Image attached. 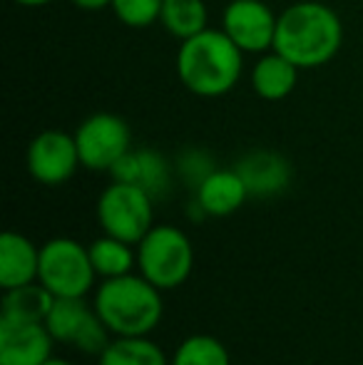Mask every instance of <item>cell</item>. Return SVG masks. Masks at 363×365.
Wrapping results in <instances>:
<instances>
[{"label": "cell", "instance_id": "12", "mask_svg": "<svg viewBox=\"0 0 363 365\" xmlns=\"http://www.w3.org/2000/svg\"><path fill=\"white\" fill-rule=\"evenodd\" d=\"M53 346L45 323L0 318V365H43L53 358Z\"/></svg>", "mask_w": 363, "mask_h": 365}, {"label": "cell", "instance_id": "7", "mask_svg": "<svg viewBox=\"0 0 363 365\" xmlns=\"http://www.w3.org/2000/svg\"><path fill=\"white\" fill-rule=\"evenodd\" d=\"M80 162L90 172H112L117 162L132 149V130L120 115L95 112L75 130Z\"/></svg>", "mask_w": 363, "mask_h": 365}, {"label": "cell", "instance_id": "10", "mask_svg": "<svg viewBox=\"0 0 363 365\" xmlns=\"http://www.w3.org/2000/svg\"><path fill=\"white\" fill-rule=\"evenodd\" d=\"M28 172L43 187H60L75 177L83 162H80L78 142L75 135L60 130H45L33 137L28 145Z\"/></svg>", "mask_w": 363, "mask_h": 365}, {"label": "cell", "instance_id": "2", "mask_svg": "<svg viewBox=\"0 0 363 365\" xmlns=\"http://www.w3.org/2000/svg\"><path fill=\"white\" fill-rule=\"evenodd\" d=\"M244 75V53L222 28H207L180 43L177 77L197 97H224Z\"/></svg>", "mask_w": 363, "mask_h": 365}, {"label": "cell", "instance_id": "21", "mask_svg": "<svg viewBox=\"0 0 363 365\" xmlns=\"http://www.w3.org/2000/svg\"><path fill=\"white\" fill-rule=\"evenodd\" d=\"M170 365H232L227 346L219 338L197 333L184 338L175 353L170 356Z\"/></svg>", "mask_w": 363, "mask_h": 365}, {"label": "cell", "instance_id": "15", "mask_svg": "<svg viewBox=\"0 0 363 365\" xmlns=\"http://www.w3.org/2000/svg\"><path fill=\"white\" fill-rule=\"evenodd\" d=\"M40 249L20 231H5L0 236V286L3 291L28 286L38 281Z\"/></svg>", "mask_w": 363, "mask_h": 365}, {"label": "cell", "instance_id": "20", "mask_svg": "<svg viewBox=\"0 0 363 365\" xmlns=\"http://www.w3.org/2000/svg\"><path fill=\"white\" fill-rule=\"evenodd\" d=\"M160 25L182 43L209 28V8L204 0H165Z\"/></svg>", "mask_w": 363, "mask_h": 365}, {"label": "cell", "instance_id": "18", "mask_svg": "<svg viewBox=\"0 0 363 365\" xmlns=\"http://www.w3.org/2000/svg\"><path fill=\"white\" fill-rule=\"evenodd\" d=\"M97 365H170V358L150 336H112Z\"/></svg>", "mask_w": 363, "mask_h": 365}, {"label": "cell", "instance_id": "24", "mask_svg": "<svg viewBox=\"0 0 363 365\" xmlns=\"http://www.w3.org/2000/svg\"><path fill=\"white\" fill-rule=\"evenodd\" d=\"M70 3H73L75 8H80V10H88V13H95V10L110 8L112 0H70Z\"/></svg>", "mask_w": 363, "mask_h": 365}, {"label": "cell", "instance_id": "5", "mask_svg": "<svg viewBox=\"0 0 363 365\" xmlns=\"http://www.w3.org/2000/svg\"><path fill=\"white\" fill-rule=\"evenodd\" d=\"M38 281L55 298H85L95 291L97 274L90 249L70 236H55L40 246Z\"/></svg>", "mask_w": 363, "mask_h": 365}, {"label": "cell", "instance_id": "17", "mask_svg": "<svg viewBox=\"0 0 363 365\" xmlns=\"http://www.w3.org/2000/svg\"><path fill=\"white\" fill-rule=\"evenodd\" d=\"M90 261L97 279H120V276L135 274L137 269V246L117 239V236L102 234L88 246Z\"/></svg>", "mask_w": 363, "mask_h": 365}, {"label": "cell", "instance_id": "16", "mask_svg": "<svg viewBox=\"0 0 363 365\" xmlns=\"http://www.w3.org/2000/svg\"><path fill=\"white\" fill-rule=\"evenodd\" d=\"M299 73L301 70L291 60H286L276 50H269V53L259 55V60L254 63L249 82L262 100L281 102L294 92L296 82H299Z\"/></svg>", "mask_w": 363, "mask_h": 365}, {"label": "cell", "instance_id": "19", "mask_svg": "<svg viewBox=\"0 0 363 365\" xmlns=\"http://www.w3.org/2000/svg\"><path fill=\"white\" fill-rule=\"evenodd\" d=\"M53 303H55L53 293L45 289L40 281H35V284L18 286V289L5 291L0 318L23 321V323H45Z\"/></svg>", "mask_w": 363, "mask_h": 365}, {"label": "cell", "instance_id": "11", "mask_svg": "<svg viewBox=\"0 0 363 365\" xmlns=\"http://www.w3.org/2000/svg\"><path fill=\"white\" fill-rule=\"evenodd\" d=\"M112 179L117 182L135 184V187L145 189L155 202L167 199L175 187V162L165 157L162 152L150 147L130 149L120 162L112 167Z\"/></svg>", "mask_w": 363, "mask_h": 365}, {"label": "cell", "instance_id": "23", "mask_svg": "<svg viewBox=\"0 0 363 365\" xmlns=\"http://www.w3.org/2000/svg\"><path fill=\"white\" fill-rule=\"evenodd\" d=\"M162 5H165V0H112L110 10L122 25L142 30L160 23Z\"/></svg>", "mask_w": 363, "mask_h": 365}, {"label": "cell", "instance_id": "3", "mask_svg": "<svg viewBox=\"0 0 363 365\" xmlns=\"http://www.w3.org/2000/svg\"><path fill=\"white\" fill-rule=\"evenodd\" d=\"M92 308L112 336H152L165 316L162 291L142 274L102 281L92 296Z\"/></svg>", "mask_w": 363, "mask_h": 365}, {"label": "cell", "instance_id": "14", "mask_svg": "<svg viewBox=\"0 0 363 365\" xmlns=\"http://www.w3.org/2000/svg\"><path fill=\"white\" fill-rule=\"evenodd\" d=\"M194 199L202 204L207 217L224 219V217H232L234 212H239L244 207V202L249 199V189L234 167L232 169L217 167L194 189Z\"/></svg>", "mask_w": 363, "mask_h": 365}, {"label": "cell", "instance_id": "1", "mask_svg": "<svg viewBox=\"0 0 363 365\" xmlns=\"http://www.w3.org/2000/svg\"><path fill=\"white\" fill-rule=\"evenodd\" d=\"M344 45V23L329 3L301 0L279 13L274 50L299 70L329 65Z\"/></svg>", "mask_w": 363, "mask_h": 365}, {"label": "cell", "instance_id": "4", "mask_svg": "<svg viewBox=\"0 0 363 365\" xmlns=\"http://www.w3.org/2000/svg\"><path fill=\"white\" fill-rule=\"evenodd\" d=\"M194 246L175 224H155L137 244V274L160 291H175L192 276Z\"/></svg>", "mask_w": 363, "mask_h": 365}, {"label": "cell", "instance_id": "26", "mask_svg": "<svg viewBox=\"0 0 363 365\" xmlns=\"http://www.w3.org/2000/svg\"><path fill=\"white\" fill-rule=\"evenodd\" d=\"M43 365H73V363H70V361H68V358H60V356H53V358H50V361H48V363H43Z\"/></svg>", "mask_w": 363, "mask_h": 365}, {"label": "cell", "instance_id": "8", "mask_svg": "<svg viewBox=\"0 0 363 365\" xmlns=\"http://www.w3.org/2000/svg\"><path fill=\"white\" fill-rule=\"evenodd\" d=\"M45 326L55 343L73 346L85 356H100L112 341V333L85 298H55Z\"/></svg>", "mask_w": 363, "mask_h": 365}, {"label": "cell", "instance_id": "22", "mask_svg": "<svg viewBox=\"0 0 363 365\" xmlns=\"http://www.w3.org/2000/svg\"><path fill=\"white\" fill-rule=\"evenodd\" d=\"M214 169H217V162H214L212 154L202 147H187L175 157L177 179H180L184 187L192 189V192L214 172Z\"/></svg>", "mask_w": 363, "mask_h": 365}, {"label": "cell", "instance_id": "25", "mask_svg": "<svg viewBox=\"0 0 363 365\" xmlns=\"http://www.w3.org/2000/svg\"><path fill=\"white\" fill-rule=\"evenodd\" d=\"M15 5H23V8H43V5H50L55 0H13Z\"/></svg>", "mask_w": 363, "mask_h": 365}, {"label": "cell", "instance_id": "13", "mask_svg": "<svg viewBox=\"0 0 363 365\" xmlns=\"http://www.w3.org/2000/svg\"><path fill=\"white\" fill-rule=\"evenodd\" d=\"M234 169L247 184L249 197L257 199L279 197L289 189L291 179H294V169H291L289 159L274 149H252V152L239 157Z\"/></svg>", "mask_w": 363, "mask_h": 365}, {"label": "cell", "instance_id": "6", "mask_svg": "<svg viewBox=\"0 0 363 365\" xmlns=\"http://www.w3.org/2000/svg\"><path fill=\"white\" fill-rule=\"evenodd\" d=\"M95 217L102 234L137 246L155 226V199L135 184L112 179L97 197Z\"/></svg>", "mask_w": 363, "mask_h": 365}, {"label": "cell", "instance_id": "9", "mask_svg": "<svg viewBox=\"0 0 363 365\" xmlns=\"http://www.w3.org/2000/svg\"><path fill=\"white\" fill-rule=\"evenodd\" d=\"M279 15L264 0H229L222 10V30L244 55L274 50Z\"/></svg>", "mask_w": 363, "mask_h": 365}]
</instances>
